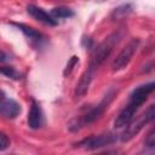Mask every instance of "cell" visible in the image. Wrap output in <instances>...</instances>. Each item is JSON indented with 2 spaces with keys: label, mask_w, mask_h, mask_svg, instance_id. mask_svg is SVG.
Here are the masks:
<instances>
[{
  "label": "cell",
  "mask_w": 155,
  "mask_h": 155,
  "mask_svg": "<svg viewBox=\"0 0 155 155\" xmlns=\"http://www.w3.org/2000/svg\"><path fill=\"white\" fill-rule=\"evenodd\" d=\"M121 31H114L113 34H110L109 36H107L97 47L93 48L92 53H91V58H90V63H88V69L94 71L97 68H99L103 62L110 56V53L113 52L114 47L117 45L119 40L121 39Z\"/></svg>",
  "instance_id": "obj_1"
},
{
  "label": "cell",
  "mask_w": 155,
  "mask_h": 155,
  "mask_svg": "<svg viewBox=\"0 0 155 155\" xmlns=\"http://www.w3.org/2000/svg\"><path fill=\"white\" fill-rule=\"evenodd\" d=\"M116 91L115 90H109V92L104 96V98L93 108H91L87 113H85L82 116H80L79 119H75L74 121L70 122L69 125V128L71 131H78L80 130L81 127L86 126V125H90L92 124L93 121H96L97 119L101 117V115L104 113V110L108 108V105L110 104V102L113 101L114 96H115Z\"/></svg>",
  "instance_id": "obj_2"
},
{
  "label": "cell",
  "mask_w": 155,
  "mask_h": 155,
  "mask_svg": "<svg viewBox=\"0 0 155 155\" xmlns=\"http://www.w3.org/2000/svg\"><path fill=\"white\" fill-rule=\"evenodd\" d=\"M154 104H151L149 108H148V110H145L138 119H136V120H131L125 127V131L122 132V134H121V140L122 142H127V140H130L131 138H133L148 122H150V121H153L154 120V116H155V113H154Z\"/></svg>",
  "instance_id": "obj_3"
},
{
  "label": "cell",
  "mask_w": 155,
  "mask_h": 155,
  "mask_svg": "<svg viewBox=\"0 0 155 155\" xmlns=\"http://www.w3.org/2000/svg\"><path fill=\"white\" fill-rule=\"evenodd\" d=\"M138 46H139V39H137V38L131 39L128 41V44L119 52V54L113 61V63H111L113 71H119V70L124 69L130 63V61L132 59V57L136 53Z\"/></svg>",
  "instance_id": "obj_4"
},
{
  "label": "cell",
  "mask_w": 155,
  "mask_h": 155,
  "mask_svg": "<svg viewBox=\"0 0 155 155\" xmlns=\"http://www.w3.org/2000/svg\"><path fill=\"white\" fill-rule=\"evenodd\" d=\"M116 138L117 137L113 133H103V134H98V136H91V137H87V138L80 140L79 143H76V147L87 149V150H96V149H99V148H103V147L115 143Z\"/></svg>",
  "instance_id": "obj_5"
},
{
  "label": "cell",
  "mask_w": 155,
  "mask_h": 155,
  "mask_svg": "<svg viewBox=\"0 0 155 155\" xmlns=\"http://www.w3.org/2000/svg\"><path fill=\"white\" fill-rule=\"evenodd\" d=\"M154 87H155V84L154 82H149V84H144V85H140L138 87H136L131 96H130V102L131 104L136 105L137 108H139L149 97V94L154 91Z\"/></svg>",
  "instance_id": "obj_6"
},
{
  "label": "cell",
  "mask_w": 155,
  "mask_h": 155,
  "mask_svg": "<svg viewBox=\"0 0 155 155\" xmlns=\"http://www.w3.org/2000/svg\"><path fill=\"white\" fill-rule=\"evenodd\" d=\"M27 122H28V126L33 130L40 128L44 124V113H42L41 107L39 105V103L34 99H31V104H30V109H29V113H28Z\"/></svg>",
  "instance_id": "obj_7"
},
{
  "label": "cell",
  "mask_w": 155,
  "mask_h": 155,
  "mask_svg": "<svg viewBox=\"0 0 155 155\" xmlns=\"http://www.w3.org/2000/svg\"><path fill=\"white\" fill-rule=\"evenodd\" d=\"M27 12L38 22H41L46 25H56L58 22L50 15L47 13L45 10H42L41 7H38L35 5H28L27 6Z\"/></svg>",
  "instance_id": "obj_8"
},
{
  "label": "cell",
  "mask_w": 155,
  "mask_h": 155,
  "mask_svg": "<svg viewBox=\"0 0 155 155\" xmlns=\"http://www.w3.org/2000/svg\"><path fill=\"white\" fill-rule=\"evenodd\" d=\"M137 110H138L137 107H134L133 104L128 103V104L119 113V115L116 116V119H115V121H114L115 128H122V127H125V126L133 119V116H134V114H136Z\"/></svg>",
  "instance_id": "obj_9"
},
{
  "label": "cell",
  "mask_w": 155,
  "mask_h": 155,
  "mask_svg": "<svg viewBox=\"0 0 155 155\" xmlns=\"http://www.w3.org/2000/svg\"><path fill=\"white\" fill-rule=\"evenodd\" d=\"M21 113V105L15 99H5L0 103V115L5 119H15Z\"/></svg>",
  "instance_id": "obj_10"
},
{
  "label": "cell",
  "mask_w": 155,
  "mask_h": 155,
  "mask_svg": "<svg viewBox=\"0 0 155 155\" xmlns=\"http://www.w3.org/2000/svg\"><path fill=\"white\" fill-rule=\"evenodd\" d=\"M92 76H93V71L90 70L87 68V70H85V73L81 75L79 82L76 84V87H75V92H74V96L76 98H81L86 94L88 87H90V84H91V80H92Z\"/></svg>",
  "instance_id": "obj_11"
},
{
  "label": "cell",
  "mask_w": 155,
  "mask_h": 155,
  "mask_svg": "<svg viewBox=\"0 0 155 155\" xmlns=\"http://www.w3.org/2000/svg\"><path fill=\"white\" fill-rule=\"evenodd\" d=\"M13 25H16L29 40H31V41H40V40H42V35L36 29H34V28H31V27H29L27 24H23V23H13Z\"/></svg>",
  "instance_id": "obj_12"
},
{
  "label": "cell",
  "mask_w": 155,
  "mask_h": 155,
  "mask_svg": "<svg viewBox=\"0 0 155 155\" xmlns=\"http://www.w3.org/2000/svg\"><path fill=\"white\" fill-rule=\"evenodd\" d=\"M50 15L58 22V19H63V18H70L73 17L75 13L71 8L65 7V6H58V7H53L50 12Z\"/></svg>",
  "instance_id": "obj_13"
},
{
  "label": "cell",
  "mask_w": 155,
  "mask_h": 155,
  "mask_svg": "<svg viewBox=\"0 0 155 155\" xmlns=\"http://www.w3.org/2000/svg\"><path fill=\"white\" fill-rule=\"evenodd\" d=\"M0 74L12 80L21 79V74L13 67H8V65H0Z\"/></svg>",
  "instance_id": "obj_14"
},
{
  "label": "cell",
  "mask_w": 155,
  "mask_h": 155,
  "mask_svg": "<svg viewBox=\"0 0 155 155\" xmlns=\"http://www.w3.org/2000/svg\"><path fill=\"white\" fill-rule=\"evenodd\" d=\"M130 12H131V6L130 5H122V6H120V7L114 10L113 17L114 18H120V17H124V16L128 15Z\"/></svg>",
  "instance_id": "obj_15"
},
{
  "label": "cell",
  "mask_w": 155,
  "mask_h": 155,
  "mask_svg": "<svg viewBox=\"0 0 155 155\" xmlns=\"http://www.w3.org/2000/svg\"><path fill=\"white\" fill-rule=\"evenodd\" d=\"M144 144H145V147L149 148V149H154V148H155V132H154V130H151V131L148 133Z\"/></svg>",
  "instance_id": "obj_16"
},
{
  "label": "cell",
  "mask_w": 155,
  "mask_h": 155,
  "mask_svg": "<svg viewBox=\"0 0 155 155\" xmlns=\"http://www.w3.org/2000/svg\"><path fill=\"white\" fill-rule=\"evenodd\" d=\"M10 147V139L7 138L6 134H4L2 132H0V151L7 149Z\"/></svg>",
  "instance_id": "obj_17"
},
{
  "label": "cell",
  "mask_w": 155,
  "mask_h": 155,
  "mask_svg": "<svg viewBox=\"0 0 155 155\" xmlns=\"http://www.w3.org/2000/svg\"><path fill=\"white\" fill-rule=\"evenodd\" d=\"M78 62H79V58H78L76 56H73V57H71V59L69 61L68 65H67V69H65L64 74H65V75H67V74H69V73H70V70L73 69V67H74V65H75Z\"/></svg>",
  "instance_id": "obj_18"
},
{
  "label": "cell",
  "mask_w": 155,
  "mask_h": 155,
  "mask_svg": "<svg viewBox=\"0 0 155 155\" xmlns=\"http://www.w3.org/2000/svg\"><path fill=\"white\" fill-rule=\"evenodd\" d=\"M8 59H10V56L6 52H4L2 50H0V63H5Z\"/></svg>",
  "instance_id": "obj_19"
},
{
  "label": "cell",
  "mask_w": 155,
  "mask_h": 155,
  "mask_svg": "<svg viewBox=\"0 0 155 155\" xmlns=\"http://www.w3.org/2000/svg\"><path fill=\"white\" fill-rule=\"evenodd\" d=\"M5 99H6V94H5V92L2 90H0V103L2 101H5Z\"/></svg>",
  "instance_id": "obj_20"
},
{
  "label": "cell",
  "mask_w": 155,
  "mask_h": 155,
  "mask_svg": "<svg viewBox=\"0 0 155 155\" xmlns=\"http://www.w3.org/2000/svg\"><path fill=\"white\" fill-rule=\"evenodd\" d=\"M96 1H105V0H96Z\"/></svg>",
  "instance_id": "obj_21"
}]
</instances>
